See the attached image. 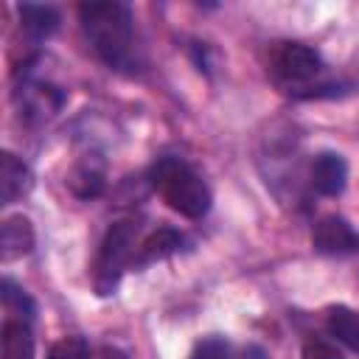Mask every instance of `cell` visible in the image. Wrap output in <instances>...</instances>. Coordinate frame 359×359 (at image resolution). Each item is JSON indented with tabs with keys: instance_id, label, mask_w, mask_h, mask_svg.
Returning a JSON list of instances; mask_svg holds the SVG:
<instances>
[{
	"instance_id": "4fadbf2b",
	"label": "cell",
	"mask_w": 359,
	"mask_h": 359,
	"mask_svg": "<svg viewBox=\"0 0 359 359\" xmlns=\"http://www.w3.org/2000/svg\"><path fill=\"white\" fill-rule=\"evenodd\" d=\"M67 185H70V191H73L76 196H81V199L98 196V194L104 191V165H101V163H95L93 157L81 160V163L70 171Z\"/></svg>"
},
{
	"instance_id": "9a60e30c",
	"label": "cell",
	"mask_w": 359,
	"mask_h": 359,
	"mask_svg": "<svg viewBox=\"0 0 359 359\" xmlns=\"http://www.w3.org/2000/svg\"><path fill=\"white\" fill-rule=\"evenodd\" d=\"M0 297H3V306H6V311L11 314V320H25V323L34 320V311H36L34 300H31L20 286H14L8 278L0 283Z\"/></svg>"
},
{
	"instance_id": "8fae6325",
	"label": "cell",
	"mask_w": 359,
	"mask_h": 359,
	"mask_svg": "<svg viewBox=\"0 0 359 359\" xmlns=\"http://www.w3.org/2000/svg\"><path fill=\"white\" fill-rule=\"evenodd\" d=\"M182 244V233L171 230V227H160L157 233H151L140 247H137V255H135V266H146V264H154V261H163L168 255H174Z\"/></svg>"
},
{
	"instance_id": "52a82bcc",
	"label": "cell",
	"mask_w": 359,
	"mask_h": 359,
	"mask_svg": "<svg viewBox=\"0 0 359 359\" xmlns=\"http://www.w3.org/2000/svg\"><path fill=\"white\" fill-rule=\"evenodd\" d=\"M34 247V227L25 216H8L0 230V252L3 261H14L28 255Z\"/></svg>"
},
{
	"instance_id": "ac0fdd59",
	"label": "cell",
	"mask_w": 359,
	"mask_h": 359,
	"mask_svg": "<svg viewBox=\"0 0 359 359\" xmlns=\"http://www.w3.org/2000/svg\"><path fill=\"white\" fill-rule=\"evenodd\" d=\"M191 359H230V345L222 337H208V339L196 342Z\"/></svg>"
},
{
	"instance_id": "2e32d148",
	"label": "cell",
	"mask_w": 359,
	"mask_h": 359,
	"mask_svg": "<svg viewBox=\"0 0 359 359\" xmlns=\"http://www.w3.org/2000/svg\"><path fill=\"white\" fill-rule=\"evenodd\" d=\"M48 359H90V345L81 337H62L53 342Z\"/></svg>"
},
{
	"instance_id": "e0dca14e",
	"label": "cell",
	"mask_w": 359,
	"mask_h": 359,
	"mask_svg": "<svg viewBox=\"0 0 359 359\" xmlns=\"http://www.w3.org/2000/svg\"><path fill=\"white\" fill-rule=\"evenodd\" d=\"M303 359H345V356L337 348V342H331L325 337H314L303 345Z\"/></svg>"
},
{
	"instance_id": "d6986e66",
	"label": "cell",
	"mask_w": 359,
	"mask_h": 359,
	"mask_svg": "<svg viewBox=\"0 0 359 359\" xmlns=\"http://www.w3.org/2000/svg\"><path fill=\"white\" fill-rule=\"evenodd\" d=\"M238 359H266V353L258 348V345H247L244 351H241V356Z\"/></svg>"
},
{
	"instance_id": "9c48e42d",
	"label": "cell",
	"mask_w": 359,
	"mask_h": 359,
	"mask_svg": "<svg viewBox=\"0 0 359 359\" xmlns=\"http://www.w3.org/2000/svg\"><path fill=\"white\" fill-rule=\"evenodd\" d=\"M20 101L28 118H48L65 104V93L50 84H25Z\"/></svg>"
},
{
	"instance_id": "7c38bea8",
	"label": "cell",
	"mask_w": 359,
	"mask_h": 359,
	"mask_svg": "<svg viewBox=\"0 0 359 359\" xmlns=\"http://www.w3.org/2000/svg\"><path fill=\"white\" fill-rule=\"evenodd\" d=\"M17 11H20V22H22V28H25L31 36H36V39L50 36V34L59 28V11L50 8V6L20 3Z\"/></svg>"
},
{
	"instance_id": "3957f363",
	"label": "cell",
	"mask_w": 359,
	"mask_h": 359,
	"mask_svg": "<svg viewBox=\"0 0 359 359\" xmlns=\"http://www.w3.org/2000/svg\"><path fill=\"white\" fill-rule=\"evenodd\" d=\"M137 233L140 224L126 219L118 222L107 230L101 241V252L95 261V289L98 294H109L121 278V272L135 261V247H137Z\"/></svg>"
},
{
	"instance_id": "277c9868",
	"label": "cell",
	"mask_w": 359,
	"mask_h": 359,
	"mask_svg": "<svg viewBox=\"0 0 359 359\" xmlns=\"http://www.w3.org/2000/svg\"><path fill=\"white\" fill-rule=\"evenodd\" d=\"M311 244L323 255H351L359 250V236L342 216H323L311 230Z\"/></svg>"
},
{
	"instance_id": "5b68a950",
	"label": "cell",
	"mask_w": 359,
	"mask_h": 359,
	"mask_svg": "<svg viewBox=\"0 0 359 359\" xmlns=\"http://www.w3.org/2000/svg\"><path fill=\"white\" fill-rule=\"evenodd\" d=\"M323 59L314 48L300 45V42H286L280 45V50L275 53V70L286 79V81H309L320 73Z\"/></svg>"
},
{
	"instance_id": "30bf717a",
	"label": "cell",
	"mask_w": 359,
	"mask_h": 359,
	"mask_svg": "<svg viewBox=\"0 0 359 359\" xmlns=\"http://www.w3.org/2000/svg\"><path fill=\"white\" fill-rule=\"evenodd\" d=\"M0 353L3 359H34V337L25 320H6L0 331Z\"/></svg>"
},
{
	"instance_id": "7a4b0ae2",
	"label": "cell",
	"mask_w": 359,
	"mask_h": 359,
	"mask_svg": "<svg viewBox=\"0 0 359 359\" xmlns=\"http://www.w3.org/2000/svg\"><path fill=\"white\" fill-rule=\"evenodd\" d=\"M151 185L160 191V196L182 216L202 219L210 210V191L205 180L182 160L163 157L151 168Z\"/></svg>"
},
{
	"instance_id": "ba28073f",
	"label": "cell",
	"mask_w": 359,
	"mask_h": 359,
	"mask_svg": "<svg viewBox=\"0 0 359 359\" xmlns=\"http://www.w3.org/2000/svg\"><path fill=\"white\" fill-rule=\"evenodd\" d=\"M31 188V171L22 160H17L11 151L0 154V199L3 205L14 202Z\"/></svg>"
},
{
	"instance_id": "8992f818",
	"label": "cell",
	"mask_w": 359,
	"mask_h": 359,
	"mask_svg": "<svg viewBox=\"0 0 359 359\" xmlns=\"http://www.w3.org/2000/svg\"><path fill=\"white\" fill-rule=\"evenodd\" d=\"M345 182H348V163L342 154L323 151L311 163V185L323 196H339L345 191Z\"/></svg>"
},
{
	"instance_id": "ffe728a7",
	"label": "cell",
	"mask_w": 359,
	"mask_h": 359,
	"mask_svg": "<svg viewBox=\"0 0 359 359\" xmlns=\"http://www.w3.org/2000/svg\"><path fill=\"white\" fill-rule=\"evenodd\" d=\"M98 359H126L118 348H101V353H98Z\"/></svg>"
},
{
	"instance_id": "5bb4252c",
	"label": "cell",
	"mask_w": 359,
	"mask_h": 359,
	"mask_svg": "<svg viewBox=\"0 0 359 359\" xmlns=\"http://www.w3.org/2000/svg\"><path fill=\"white\" fill-rule=\"evenodd\" d=\"M328 331L348 345L351 351L359 353V311L348 309V306H334L328 309Z\"/></svg>"
},
{
	"instance_id": "6da1fadb",
	"label": "cell",
	"mask_w": 359,
	"mask_h": 359,
	"mask_svg": "<svg viewBox=\"0 0 359 359\" xmlns=\"http://www.w3.org/2000/svg\"><path fill=\"white\" fill-rule=\"evenodd\" d=\"M79 17L95 53L115 70H129L135 65L132 48V11L123 3H84Z\"/></svg>"
}]
</instances>
